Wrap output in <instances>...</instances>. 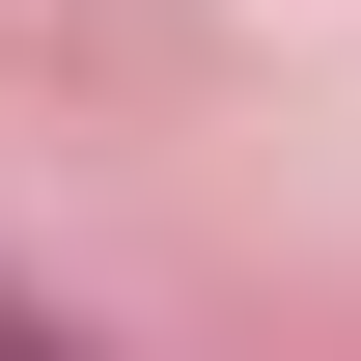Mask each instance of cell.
Segmentation results:
<instances>
[{"label":"cell","mask_w":361,"mask_h":361,"mask_svg":"<svg viewBox=\"0 0 361 361\" xmlns=\"http://www.w3.org/2000/svg\"><path fill=\"white\" fill-rule=\"evenodd\" d=\"M0 361H84V334H56V306H0Z\"/></svg>","instance_id":"1"}]
</instances>
